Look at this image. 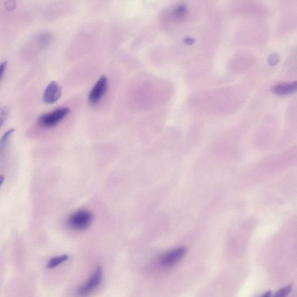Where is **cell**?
Masks as SVG:
<instances>
[{"label":"cell","instance_id":"cell-11","mask_svg":"<svg viewBox=\"0 0 297 297\" xmlns=\"http://www.w3.org/2000/svg\"><path fill=\"white\" fill-rule=\"evenodd\" d=\"M69 257L67 255H63L59 257L52 258L50 260L47 264V268L49 269H53L63 263V262L67 261L68 260Z\"/></svg>","mask_w":297,"mask_h":297},{"label":"cell","instance_id":"cell-9","mask_svg":"<svg viewBox=\"0 0 297 297\" xmlns=\"http://www.w3.org/2000/svg\"><path fill=\"white\" fill-rule=\"evenodd\" d=\"M172 14L176 20H183L187 18L188 14L187 7L183 4L177 6L172 11Z\"/></svg>","mask_w":297,"mask_h":297},{"label":"cell","instance_id":"cell-13","mask_svg":"<svg viewBox=\"0 0 297 297\" xmlns=\"http://www.w3.org/2000/svg\"><path fill=\"white\" fill-rule=\"evenodd\" d=\"M8 114H9V111H8L7 108L0 107V127H1L6 122Z\"/></svg>","mask_w":297,"mask_h":297},{"label":"cell","instance_id":"cell-5","mask_svg":"<svg viewBox=\"0 0 297 297\" xmlns=\"http://www.w3.org/2000/svg\"><path fill=\"white\" fill-rule=\"evenodd\" d=\"M108 87V80L105 76H102L95 83L88 95V101L95 105L105 94Z\"/></svg>","mask_w":297,"mask_h":297},{"label":"cell","instance_id":"cell-15","mask_svg":"<svg viewBox=\"0 0 297 297\" xmlns=\"http://www.w3.org/2000/svg\"><path fill=\"white\" fill-rule=\"evenodd\" d=\"M5 6L7 10H13L16 6V3L15 2H7Z\"/></svg>","mask_w":297,"mask_h":297},{"label":"cell","instance_id":"cell-12","mask_svg":"<svg viewBox=\"0 0 297 297\" xmlns=\"http://www.w3.org/2000/svg\"><path fill=\"white\" fill-rule=\"evenodd\" d=\"M291 285H288L287 286L284 287L280 289L279 291L276 292L273 297H287L291 290Z\"/></svg>","mask_w":297,"mask_h":297},{"label":"cell","instance_id":"cell-2","mask_svg":"<svg viewBox=\"0 0 297 297\" xmlns=\"http://www.w3.org/2000/svg\"><path fill=\"white\" fill-rule=\"evenodd\" d=\"M70 112L68 107H61L48 113L41 115L38 118V123L46 128H51L58 125Z\"/></svg>","mask_w":297,"mask_h":297},{"label":"cell","instance_id":"cell-6","mask_svg":"<svg viewBox=\"0 0 297 297\" xmlns=\"http://www.w3.org/2000/svg\"><path fill=\"white\" fill-rule=\"evenodd\" d=\"M61 88L59 84L53 81L45 88L43 95V101L47 104L55 103L61 98Z\"/></svg>","mask_w":297,"mask_h":297},{"label":"cell","instance_id":"cell-17","mask_svg":"<svg viewBox=\"0 0 297 297\" xmlns=\"http://www.w3.org/2000/svg\"><path fill=\"white\" fill-rule=\"evenodd\" d=\"M5 177L4 175H0V188L2 187L4 181H5Z\"/></svg>","mask_w":297,"mask_h":297},{"label":"cell","instance_id":"cell-4","mask_svg":"<svg viewBox=\"0 0 297 297\" xmlns=\"http://www.w3.org/2000/svg\"><path fill=\"white\" fill-rule=\"evenodd\" d=\"M187 252V249L185 247H180L169 251L161 257L160 264L165 267H172L183 259Z\"/></svg>","mask_w":297,"mask_h":297},{"label":"cell","instance_id":"cell-16","mask_svg":"<svg viewBox=\"0 0 297 297\" xmlns=\"http://www.w3.org/2000/svg\"><path fill=\"white\" fill-rule=\"evenodd\" d=\"M272 295V293L271 291H268L264 293V294H262L260 297H271Z\"/></svg>","mask_w":297,"mask_h":297},{"label":"cell","instance_id":"cell-7","mask_svg":"<svg viewBox=\"0 0 297 297\" xmlns=\"http://www.w3.org/2000/svg\"><path fill=\"white\" fill-rule=\"evenodd\" d=\"M296 82L283 83L277 84L272 88L274 94L284 96L294 93L296 90Z\"/></svg>","mask_w":297,"mask_h":297},{"label":"cell","instance_id":"cell-8","mask_svg":"<svg viewBox=\"0 0 297 297\" xmlns=\"http://www.w3.org/2000/svg\"><path fill=\"white\" fill-rule=\"evenodd\" d=\"M52 40V35L48 32L38 34L36 37V42L41 48L47 47Z\"/></svg>","mask_w":297,"mask_h":297},{"label":"cell","instance_id":"cell-14","mask_svg":"<svg viewBox=\"0 0 297 297\" xmlns=\"http://www.w3.org/2000/svg\"><path fill=\"white\" fill-rule=\"evenodd\" d=\"M7 67V62L6 61L0 64V81L2 79L4 74H5Z\"/></svg>","mask_w":297,"mask_h":297},{"label":"cell","instance_id":"cell-1","mask_svg":"<svg viewBox=\"0 0 297 297\" xmlns=\"http://www.w3.org/2000/svg\"><path fill=\"white\" fill-rule=\"evenodd\" d=\"M94 220V216L91 212L81 210L76 212L69 217L68 224L75 230H85L89 227Z\"/></svg>","mask_w":297,"mask_h":297},{"label":"cell","instance_id":"cell-10","mask_svg":"<svg viewBox=\"0 0 297 297\" xmlns=\"http://www.w3.org/2000/svg\"><path fill=\"white\" fill-rule=\"evenodd\" d=\"M15 129H11L9 130H8L7 132L3 135V137L1 139H0V155L4 151V150L6 147L8 143H9V140L11 136H12L13 134L14 133Z\"/></svg>","mask_w":297,"mask_h":297},{"label":"cell","instance_id":"cell-3","mask_svg":"<svg viewBox=\"0 0 297 297\" xmlns=\"http://www.w3.org/2000/svg\"><path fill=\"white\" fill-rule=\"evenodd\" d=\"M102 273V269L101 267L96 268L90 279L79 288V295L82 297L90 295L95 288H97L101 283Z\"/></svg>","mask_w":297,"mask_h":297}]
</instances>
